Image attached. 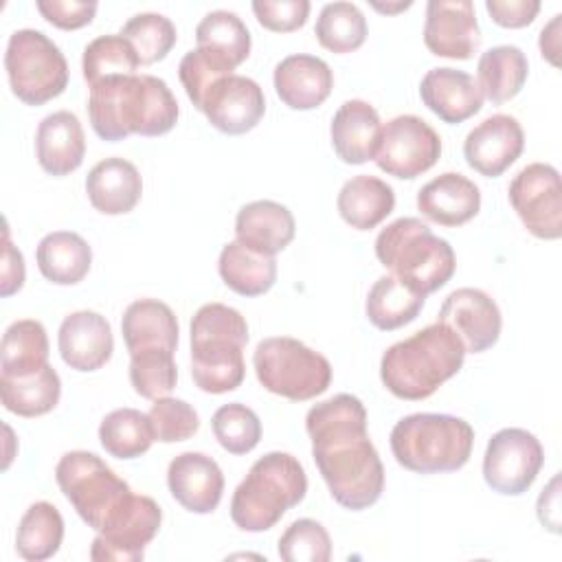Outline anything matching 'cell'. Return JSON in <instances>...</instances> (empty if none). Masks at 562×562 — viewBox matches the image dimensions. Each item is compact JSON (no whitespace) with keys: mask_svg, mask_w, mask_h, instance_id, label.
I'll list each match as a JSON object with an SVG mask.
<instances>
[{"mask_svg":"<svg viewBox=\"0 0 562 562\" xmlns=\"http://www.w3.org/2000/svg\"><path fill=\"white\" fill-rule=\"evenodd\" d=\"M395 461L417 474L461 470L472 454L474 428L448 413H413L391 430Z\"/></svg>","mask_w":562,"mask_h":562,"instance_id":"7","label":"cell"},{"mask_svg":"<svg viewBox=\"0 0 562 562\" xmlns=\"http://www.w3.org/2000/svg\"><path fill=\"white\" fill-rule=\"evenodd\" d=\"M64 540V518L59 509L48 501H37L29 505L22 514L18 533H15V551L20 558L29 562H42L53 558Z\"/></svg>","mask_w":562,"mask_h":562,"instance_id":"36","label":"cell"},{"mask_svg":"<svg viewBox=\"0 0 562 562\" xmlns=\"http://www.w3.org/2000/svg\"><path fill=\"white\" fill-rule=\"evenodd\" d=\"M198 46H209L226 55L235 66L250 55V31L235 11H209L195 26Z\"/></svg>","mask_w":562,"mask_h":562,"instance_id":"40","label":"cell"},{"mask_svg":"<svg viewBox=\"0 0 562 562\" xmlns=\"http://www.w3.org/2000/svg\"><path fill=\"white\" fill-rule=\"evenodd\" d=\"M217 443L231 454H246L261 439V422L252 408L239 402L220 406L211 419Z\"/></svg>","mask_w":562,"mask_h":562,"instance_id":"44","label":"cell"},{"mask_svg":"<svg viewBox=\"0 0 562 562\" xmlns=\"http://www.w3.org/2000/svg\"><path fill=\"white\" fill-rule=\"evenodd\" d=\"M86 193L99 213L125 215L143 195V178L134 162L121 156L103 158L86 176Z\"/></svg>","mask_w":562,"mask_h":562,"instance_id":"27","label":"cell"},{"mask_svg":"<svg viewBox=\"0 0 562 562\" xmlns=\"http://www.w3.org/2000/svg\"><path fill=\"white\" fill-rule=\"evenodd\" d=\"M465 353L457 331L437 321L382 353L380 380L400 400H426L461 371Z\"/></svg>","mask_w":562,"mask_h":562,"instance_id":"3","label":"cell"},{"mask_svg":"<svg viewBox=\"0 0 562 562\" xmlns=\"http://www.w3.org/2000/svg\"><path fill=\"white\" fill-rule=\"evenodd\" d=\"M0 294L11 296L22 290L24 285V257L22 252L11 244L9 231L4 228V246H2V272H0Z\"/></svg>","mask_w":562,"mask_h":562,"instance_id":"50","label":"cell"},{"mask_svg":"<svg viewBox=\"0 0 562 562\" xmlns=\"http://www.w3.org/2000/svg\"><path fill=\"white\" fill-rule=\"evenodd\" d=\"M277 553L285 562H327L331 538L318 520L299 518L281 533Z\"/></svg>","mask_w":562,"mask_h":562,"instance_id":"45","label":"cell"},{"mask_svg":"<svg viewBox=\"0 0 562 562\" xmlns=\"http://www.w3.org/2000/svg\"><path fill=\"white\" fill-rule=\"evenodd\" d=\"M476 75V83L483 92V99H487L494 105H501L522 90L529 75V61L518 46L501 44L487 48L479 57Z\"/></svg>","mask_w":562,"mask_h":562,"instance_id":"31","label":"cell"},{"mask_svg":"<svg viewBox=\"0 0 562 562\" xmlns=\"http://www.w3.org/2000/svg\"><path fill=\"white\" fill-rule=\"evenodd\" d=\"M296 233L294 215L274 200H255L244 204L235 217V237L255 252L274 257Z\"/></svg>","mask_w":562,"mask_h":562,"instance_id":"26","label":"cell"},{"mask_svg":"<svg viewBox=\"0 0 562 562\" xmlns=\"http://www.w3.org/2000/svg\"><path fill=\"white\" fill-rule=\"evenodd\" d=\"M441 156L439 134L415 114H400L382 125L375 165L400 180H413L428 171Z\"/></svg>","mask_w":562,"mask_h":562,"instance_id":"13","label":"cell"},{"mask_svg":"<svg viewBox=\"0 0 562 562\" xmlns=\"http://www.w3.org/2000/svg\"><path fill=\"white\" fill-rule=\"evenodd\" d=\"M419 97L432 114L450 125L468 121L483 108V92L476 79L450 66L430 68L422 77Z\"/></svg>","mask_w":562,"mask_h":562,"instance_id":"21","label":"cell"},{"mask_svg":"<svg viewBox=\"0 0 562 562\" xmlns=\"http://www.w3.org/2000/svg\"><path fill=\"white\" fill-rule=\"evenodd\" d=\"M35 156L50 176H68L81 167L86 156L83 127L70 110L46 114L35 132Z\"/></svg>","mask_w":562,"mask_h":562,"instance_id":"24","label":"cell"},{"mask_svg":"<svg viewBox=\"0 0 562 562\" xmlns=\"http://www.w3.org/2000/svg\"><path fill=\"white\" fill-rule=\"evenodd\" d=\"M560 13H555L551 18V22L547 26H542L540 31V53L542 57H547L553 66H558V26H560Z\"/></svg>","mask_w":562,"mask_h":562,"instance_id":"52","label":"cell"},{"mask_svg":"<svg viewBox=\"0 0 562 562\" xmlns=\"http://www.w3.org/2000/svg\"><path fill=\"white\" fill-rule=\"evenodd\" d=\"M235 68L237 66L220 50L209 48V46H195L189 53H184V57L180 59L178 77L182 81L187 97L200 110V103H202L204 94L209 92V88L217 79L233 75Z\"/></svg>","mask_w":562,"mask_h":562,"instance_id":"43","label":"cell"},{"mask_svg":"<svg viewBox=\"0 0 562 562\" xmlns=\"http://www.w3.org/2000/svg\"><path fill=\"white\" fill-rule=\"evenodd\" d=\"M121 331L132 356L151 347L176 351L180 327L173 310L167 303L158 299H138L125 307Z\"/></svg>","mask_w":562,"mask_h":562,"instance_id":"28","label":"cell"},{"mask_svg":"<svg viewBox=\"0 0 562 562\" xmlns=\"http://www.w3.org/2000/svg\"><path fill=\"white\" fill-rule=\"evenodd\" d=\"M277 97L292 110L318 108L334 88V72L329 64L316 55L296 53L283 57L274 66Z\"/></svg>","mask_w":562,"mask_h":562,"instance_id":"22","label":"cell"},{"mask_svg":"<svg viewBox=\"0 0 562 562\" xmlns=\"http://www.w3.org/2000/svg\"><path fill=\"white\" fill-rule=\"evenodd\" d=\"M35 7L53 26L75 31L92 22L99 4L94 0H37Z\"/></svg>","mask_w":562,"mask_h":562,"instance_id":"48","label":"cell"},{"mask_svg":"<svg viewBox=\"0 0 562 562\" xmlns=\"http://www.w3.org/2000/svg\"><path fill=\"white\" fill-rule=\"evenodd\" d=\"M525 149V132L509 114H492L474 125L463 140L465 162L485 178L505 173Z\"/></svg>","mask_w":562,"mask_h":562,"instance_id":"18","label":"cell"},{"mask_svg":"<svg viewBox=\"0 0 562 562\" xmlns=\"http://www.w3.org/2000/svg\"><path fill=\"white\" fill-rule=\"evenodd\" d=\"M48 364V336L40 321H13L0 342V375H26Z\"/></svg>","mask_w":562,"mask_h":562,"instance_id":"35","label":"cell"},{"mask_svg":"<svg viewBox=\"0 0 562 562\" xmlns=\"http://www.w3.org/2000/svg\"><path fill=\"white\" fill-rule=\"evenodd\" d=\"M437 321L457 331L468 353H483L496 345L503 327L496 301L479 288H459L446 296Z\"/></svg>","mask_w":562,"mask_h":562,"instance_id":"16","label":"cell"},{"mask_svg":"<svg viewBox=\"0 0 562 562\" xmlns=\"http://www.w3.org/2000/svg\"><path fill=\"white\" fill-rule=\"evenodd\" d=\"M130 382L134 391L145 400H158L169 395L178 382V369L173 351L162 347L143 349L130 356Z\"/></svg>","mask_w":562,"mask_h":562,"instance_id":"42","label":"cell"},{"mask_svg":"<svg viewBox=\"0 0 562 562\" xmlns=\"http://www.w3.org/2000/svg\"><path fill=\"white\" fill-rule=\"evenodd\" d=\"M248 323L239 310L206 303L191 318V378L204 393L235 391L246 378Z\"/></svg>","mask_w":562,"mask_h":562,"instance_id":"4","label":"cell"},{"mask_svg":"<svg viewBox=\"0 0 562 562\" xmlns=\"http://www.w3.org/2000/svg\"><path fill=\"white\" fill-rule=\"evenodd\" d=\"M61 395V380L50 364L26 375H0V397L9 413L40 417L50 413Z\"/></svg>","mask_w":562,"mask_h":562,"instance_id":"33","label":"cell"},{"mask_svg":"<svg viewBox=\"0 0 562 562\" xmlns=\"http://www.w3.org/2000/svg\"><path fill=\"white\" fill-rule=\"evenodd\" d=\"M252 367L266 391L292 402L314 400L331 384L329 360L292 336L259 340L252 353Z\"/></svg>","mask_w":562,"mask_h":562,"instance_id":"9","label":"cell"},{"mask_svg":"<svg viewBox=\"0 0 562 562\" xmlns=\"http://www.w3.org/2000/svg\"><path fill=\"white\" fill-rule=\"evenodd\" d=\"M140 59L134 46L121 33L99 35L83 48L81 70L88 86H94L110 77H132L136 75Z\"/></svg>","mask_w":562,"mask_h":562,"instance_id":"39","label":"cell"},{"mask_svg":"<svg viewBox=\"0 0 562 562\" xmlns=\"http://www.w3.org/2000/svg\"><path fill=\"white\" fill-rule=\"evenodd\" d=\"M490 18L505 29H522L531 24L540 11L538 0H485Z\"/></svg>","mask_w":562,"mask_h":562,"instance_id":"49","label":"cell"},{"mask_svg":"<svg viewBox=\"0 0 562 562\" xmlns=\"http://www.w3.org/2000/svg\"><path fill=\"white\" fill-rule=\"evenodd\" d=\"M99 441L110 457L136 459L156 441L149 415L123 406L108 413L99 424Z\"/></svg>","mask_w":562,"mask_h":562,"instance_id":"37","label":"cell"},{"mask_svg":"<svg viewBox=\"0 0 562 562\" xmlns=\"http://www.w3.org/2000/svg\"><path fill=\"white\" fill-rule=\"evenodd\" d=\"M424 301L426 296L411 290L397 277L384 274L371 285L364 301V314L373 327L393 331L413 323L419 316Z\"/></svg>","mask_w":562,"mask_h":562,"instance_id":"34","label":"cell"},{"mask_svg":"<svg viewBox=\"0 0 562 562\" xmlns=\"http://www.w3.org/2000/svg\"><path fill=\"white\" fill-rule=\"evenodd\" d=\"M57 347L61 360L75 371L101 369L114 351L112 327L105 316L92 310L68 314L57 331Z\"/></svg>","mask_w":562,"mask_h":562,"instance_id":"20","label":"cell"},{"mask_svg":"<svg viewBox=\"0 0 562 562\" xmlns=\"http://www.w3.org/2000/svg\"><path fill=\"white\" fill-rule=\"evenodd\" d=\"M147 415H149L156 441H162V443L187 441L200 428L198 411L189 402L178 397L165 395L154 400Z\"/></svg>","mask_w":562,"mask_h":562,"instance_id":"46","label":"cell"},{"mask_svg":"<svg viewBox=\"0 0 562 562\" xmlns=\"http://www.w3.org/2000/svg\"><path fill=\"white\" fill-rule=\"evenodd\" d=\"M252 13L257 22L274 33H290L301 29L310 15L307 0H255Z\"/></svg>","mask_w":562,"mask_h":562,"instance_id":"47","label":"cell"},{"mask_svg":"<svg viewBox=\"0 0 562 562\" xmlns=\"http://www.w3.org/2000/svg\"><path fill=\"white\" fill-rule=\"evenodd\" d=\"M55 479L79 518L97 533L103 531L134 496L127 481L88 450L64 452L57 461Z\"/></svg>","mask_w":562,"mask_h":562,"instance_id":"8","label":"cell"},{"mask_svg":"<svg viewBox=\"0 0 562 562\" xmlns=\"http://www.w3.org/2000/svg\"><path fill=\"white\" fill-rule=\"evenodd\" d=\"M507 198L522 226L538 239L562 235V184L549 162H529L509 182Z\"/></svg>","mask_w":562,"mask_h":562,"instance_id":"12","label":"cell"},{"mask_svg":"<svg viewBox=\"0 0 562 562\" xmlns=\"http://www.w3.org/2000/svg\"><path fill=\"white\" fill-rule=\"evenodd\" d=\"M200 112L215 130L237 136L259 125L266 114V97L255 79L233 72L209 88Z\"/></svg>","mask_w":562,"mask_h":562,"instance_id":"15","label":"cell"},{"mask_svg":"<svg viewBox=\"0 0 562 562\" xmlns=\"http://www.w3.org/2000/svg\"><path fill=\"white\" fill-rule=\"evenodd\" d=\"M305 430L331 498L351 512L378 503L384 492V465L367 432L364 404L351 393H338L307 411Z\"/></svg>","mask_w":562,"mask_h":562,"instance_id":"1","label":"cell"},{"mask_svg":"<svg viewBox=\"0 0 562 562\" xmlns=\"http://www.w3.org/2000/svg\"><path fill=\"white\" fill-rule=\"evenodd\" d=\"M307 494V474L301 461L281 450L259 457L231 498V518L241 531L272 529L283 514Z\"/></svg>","mask_w":562,"mask_h":562,"instance_id":"5","label":"cell"},{"mask_svg":"<svg viewBox=\"0 0 562 562\" xmlns=\"http://www.w3.org/2000/svg\"><path fill=\"white\" fill-rule=\"evenodd\" d=\"M336 206L351 228L371 231L393 213L395 191L375 176H353L338 191Z\"/></svg>","mask_w":562,"mask_h":562,"instance_id":"29","label":"cell"},{"mask_svg":"<svg viewBox=\"0 0 562 562\" xmlns=\"http://www.w3.org/2000/svg\"><path fill=\"white\" fill-rule=\"evenodd\" d=\"M314 35L323 48L345 55L364 44L367 18L353 2H329L316 18Z\"/></svg>","mask_w":562,"mask_h":562,"instance_id":"38","label":"cell"},{"mask_svg":"<svg viewBox=\"0 0 562 562\" xmlns=\"http://www.w3.org/2000/svg\"><path fill=\"white\" fill-rule=\"evenodd\" d=\"M11 92L26 105H44L68 86V61L59 46L35 29L13 31L4 53Z\"/></svg>","mask_w":562,"mask_h":562,"instance_id":"10","label":"cell"},{"mask_svg":"<svg viewBox=\"0 0 562 562\" xmlns=\"http://www.w3.org/2000/svg\"><path fill=\"white\" fill-rule=\"evenodd\" d=\"M88 116L99 138L116 143L130 134L162 136L171 132L180 108L165 79L132 75L90 86Z\"/></svg>","mask_w":562,"mask_h":562,"instance_id":"2","label":"cell"},{"mask_svg":"<svg viewBox=\"0 0 562 562\" xmlns=\"http://www.w3.org/2000/svg\"><path fill=\"white\" fill-rule=\"evenodd\" d=\"M544 463L540 439L525 428H501L487 441L483 479L503 496L525 494Z\"/></svg>","mask_w":562,"mask_h":562,"instance_id":"11","label":"cell"},{"mask_svg":"<svg viewBox=\"0 0 562 562\" xmlns=\"http://www.w3.org/2000/svg\"><path fill=\"white\" fill-rule=\"evenodd\" d=\"M329 136L331 147L342 162L364 165L367 160H373L380 145V114L371 103L362 99H349L336 110Z\"/></svg>","mask_w":562,"mask_h":562,"instance_id":"23","label":"cell"},{"mask_svg":"<svg viewBox=\"0 0 562 562\" xmlns=\"http://www.w3.org/2000/svg\"><path fill=\"white\" fill-rule=\"evenodd\" d=\"M217 272L233 292L241 296H259L277 281V259L255 252L235 239L222 248Z\"/></svg>","mask_w":562,"mask_h":562,"instance_id":"32","label":"cell"},{"mask_svg":"<svg viewBox=\"0 0 562 562\" xmlns=\"http://www.w3.org/2000/svg\"><path fill=\"white\" fill-rule=\"evenodd\" d=\"M424 44L437 57H474L481 46L474 4L470 0H430L426 4Z\"/></svg>","mask_w":562,"mask_h":562,"instance_id":"17","label":"cell"},{"mask_svg":"<svg viewBox=\"0 0 562 562\" xmlns=\"http://www.w3.org/2000/svg\"><path fill=\"white\" fill-rule=\"evenodd\" d=\"M417 209L426 220L454 228L479 213L481 191L463 173L446 171L419 189Z\"/></svg>","mask_w":562,"mask_h":562,"instance_id":"25","label":"cell"},{"mask_svg":"<svg viewBox=\"0 0 562 562\" xmlns=\"http://www.w3.org/2000/svg\"><path fill=\"white\" fill-rule=\"evenodd\" d=\"M171 496L191 514H211L224 494V474L217 461L204 452H180L167 468Z\"/></svg>","mask_w":562,"mask_h":562,"instance_id":"19","label":"cell"},{"mask_svg":"<svg viewBox=\"0 0 562 562\" xmlns=\"http://www.w3.org/2000/svg\"><path fill=\"white\" fill-rule=\"evenodd\" d=\"M162 522V512L151 496L134 494L130 505L97 533L90 547L94 562H138L145 547L156 538Z\"/></svg>","mask_w":562,"mask_h":562,"instance_id":"14","label":"cell"},{"mask_svg":"<svg viewBox=\"0 0 562 562\" xmlns=\"http://www.w3.org/2000/svg\"><path fill=\"white\" fill-rule=\"evenodd\" d=\"M42 277L55 285H75L90 272L92 248L72 231H53L44 235L35 250Z\"/></svg>","mask_w":562,"mask_h":562,"instance_id":"30","label":"cell"},{"mask_svg":"<svg viewBox=\"0 0 562 562\" xmlns=\"http://www.w3.org/2000/svg\"><path fill=\"white\" fill-rule=\"evenodd\" d=\"M560 476L555 474L551 483L538 496V520L553 533L560 531Z\"/></svg>","mask_w":562,"mask_h":562,"instance_id":"51","label":"cell"},{"mask_svg":"<svg viewBox=\"0 0 562 562\" xmlns=\"http://www.w3.org/2000/svg\"><path fill=\"white\" fill-rule=\"evenodd\" d=\"M121 35L134 46L140 66H149L165 59L178 40L173 22L167 15L154 11L132 15L121 26Z\"/></svg>","mask_w":562,"mask_h":562,"instance_id":"41","label":"cell"},{"mask_svg":"<svg viewBox=\"0 0 562 562\" xmlns=\"http://www.w3.org/2000/svg\"><path fill=\"white\" fill-rule=\"evenodd\" d=\"M413 2L411 0H406V2H395V4H382V2H371V7L373 9H378V11H382V13H397V11H404V9H408Z\"/></svg>","mask_w":562,"mask_h":562,"instance_id":"53","label":"cell"},{"mask_svg":"<svg viewBox=\"0 0 562 562\" xmlns=\"http://www.w3.org/2000/svg\"><path fill=\"white\" fill-rule=\"evenodd\" d=\"M375 257L422 296L443 288L457 268L448 239L437 237L419 217H397L375 237Z\"/></svg>","mask_w":562,"mask_h":562,"instance_id":"6","label":"cell"}]
</instances>
